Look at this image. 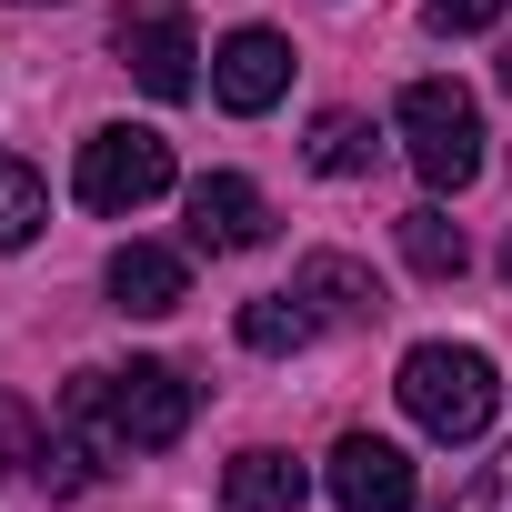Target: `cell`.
I'll return each mask as SVG.
<instances>
[{
  "mask_svg": "<svg viewBox=\"0 0 512 512\" xmlns=\"http://www.w3.org/2000/svg\"><path fill=\"white\" fill-rule=\"evenodd\" d=\"M392 392H402V412H412L432 442H472V432H492V412H502V372H492V352H472V342H412Z\"/></svg>",
  "mask_w": 512,
  "mask_h": 512,
  "instance_id": "cell-1",
  "label": "cell"
},
{
  "mask_svg": "<svg viewBox=\"0 0 512 512\" xmlns=\"http://www.w3.org/2000/svg\"><path fill=\"white\" fill-rule=\"evenodd\" d=\"M402 151L432 191H472L482 181V101L462 81H412L402 91Z\"/></svg>",
  "mask_w": 512,
  "mask_h": 512,
  "instance_id": "cell-2",
  "label": "cell"
},
{
  "mask_svg": "<svg viewBox=\"0 0 512 512\" xmlns=\"http://www.w3.org/2000/svg\"><path fill=\"white\" fill-rule=\"evenodd\" d=\"M71 191L91 201V211H141V201H161L171 191V141L161 131H141V121H101L91 141H81V171H71Z\"/></svg>",
  "mask_w": 512,
  "mask_h": 512,
  "instance_id": "cell-3",
  "label": "cell"
},
{
  "mask_svg": "<svg viewBox=\"0 0 512 512\" xmlns=\"http://www.w3.org/2000/svg\"><path fill=\"white\" fill-rule=\"evenodd\" d=\"M111 41H121V71L151 91V101H191V11H181V0H131V11L111 21Z\"/></svg>",
  "mask_w": 512,
  "mask_h": 512,
  "instance_id": "cell-4",
  "label": "cell"
},
{
  "mask_svg": "<svg viewBox=\"0 0 512 512\" xmlns=\"http://www.w3.org/2000/svg\"><path fill=\"white\" fill-rule=\"evenodd\" d=\"M332 502L342 512H412V452L382 432H342L332 442Z\"/></svg>",
  "mask_w": 512,
  "mask_h": 512,
  "instance_id": "cell-5",
  "label": "cell"
},
{
  "mask_svg": "<svg viewBox=\"0 0 512 512\" xmlns=\"http://www.w3.org/2000/svg\"><path fill=\"white\" fill-rule=\"evenodd\" d=\"M211 91H221V111H272L282 91H292V41L282 31H231L221 51H211Z\"/></svg>",
  "mask_w": 512,
  "mask_h": 512,
  "instance_id": "cell-6",
  "label": "cell"
},
{
  "mask_svg": "<svg viewBox=\"0 0 512 512\" xmlns=\"http://www.w3.org/2000/svg\"><path fill=\"white\" fill-rule=\"evenodd\" d=\"M262 231H272V201L251 191L241 171H201L191 181V241L201 251H251Z\"/></svg>",
  "mask_w": 512,
  "mask_h": 512,
  "instance_id": "cell-7",
  "label": "cell"
},
{
  "mask_svg": "<svg viewBox=\"0 0 512 512\" xmlns=\"http://www.w3.org/2000/svg\"><path fill=\"white\" fill-rule=\"evenodd\" d=\"M111 302L141 312V322H161V312L191 302V262L161 251V241H121V251H111Z\"/></svg>",
  "mask_w": 512,
  "mask_h": 512,
  "instance_id": "cell-8",
  "label": "cell"
},
{
  "mask_svg": "<svg viewBox=\"0 0 512 512\" xmlns=\"http://www.w3.org/2000/svg\"><path fill=\"white\" fill-rule=\"evenodd\" d=\"M292 292L312 302V322H372L382 312V282L362 262H342V251H312V262L292 272Z\"/></svg>",
  "mask_w": 512,
  "mask_h": 512,
  "instance_id": "cell-9",
  "label": "cell"
},
{
  "mask_svg": "<svg viewBox=\"0 0 512 512\" xmlns=\"http://www.w3.org/2000/svg\"><path fill=\"white\" fill-rule=\"evenodd\" d=\"M302 492H312V472L292 452H241L221 472V512H302Z\"/></svg>",
  "mask_w": 512,
  "mask_h": 512,
  "instance_id": "cell-10",
  "label": "cell"
},
{
  "mask_svg": "<svg viewBox=\"0 0 512 512\" xmlns=\"http://www.w3.org/2000/svg\"><path fill=\"white\" fill-rule=\"evenodd\" d=\"M392 231H402V262H412L422 282H462V262H472V241H462V221H452L442 201H422V211H402Z\"/></svg>",
  "mask_w": 512,
  "mask_h": 512,
  "instance_id": "cell-11",
  "label": "cell"
},
{
  "mask_svg": "<svg viewBox=\"0 0 512 512\" xmlns=\"http://www.w3.org/2000/svg\"><path fill=\"white\" fill-rule=\"evenodd\" d=\"M322 322H312V302L302 292H262V302H241V342L251 352H302Z\"/></svg>",
  "mask_w": 512,
  "mask_h": 512,
  "instance_id": "cell-12",
  "label": "cell"
},
{
  "mask_svg": "<svg viewBox=\"0 0 512 512\" xmlns=\"http://www.w3.org/2000/svg\"><path fill=\"white\" fill-rule=\"evenodd\" d=\"M302 151H312L322 181H352V171H372V121H362V111H322Z\"/></svg>",
  "mask_w": 512,
  "mask_h": 512,
  "instance_id": "cell-13",
  "label": "cell"
},
{
  "mask_svg": "<svg viewBox=\"0 0 512 512\" xmlns=\"http://www.w3.org/2000/svg\"><path fill=\"white\" fill-rule=\"evenodd\" d=\"M41 221H51V201H41V171L0 151V251H21Z\"/></svg>",
  "mask_w": 512,
  "mask_h": 512,
  "instance_id": "cell-14",
  "label": "cell"
},
{
  "mask_svg": "<svg viewBox=\"0 0 512 512\" xmlns=\"http://www.w3.org/2000/svg\"><path fill=\"white\" fill-rule=\"evenodd\" d=\"M492 21H502V0H432V31H452V41H472Z\"/></svg>",
  "mask_w": 512,
  "mask_h": 512,
  "instance_id": "cell-15",
  "label": "cell"
},
{
  "mask_svg": "<svg viewBox=\"0 0 512 512\" xmlns=\"http://www.w3.org/2000/svg\"><path fill=\"white\" fill-rule=\"evenodd\" d=\"M452 512H512V452H502V462H482V482H472Z\"/></svg>",
  "mask_w": 512,
  "mask_h": 512,
  "instance_id": "cell-16",
  "label": "cell"
},
{
  "mask_svg": "<svg viewBox=\"0 0 512 512\" xmlns=\"http://www.w3.org/2000/svg\"><path fill=\"white\" fill-rule=\"evenodd\" d=\"M502 282H512V241H502Z\"/></svg>",
  "mask_w": 512,
  "mask_h": 512,
  "instance_id": "cell-17",
  "label": "cell"
},
{
  "mask_svg": "<svg viewBox=\"0 0 512 512\" xmlns=\"http://www.w3.org/2000/svg\"><path fill=\"white\" fill-rule=\"evenodd\" d=\"M502 91H512V51H502Z\"/></svg>",
  "mask_w": 512,
  "mask_h": 512,
  "instance_id": "cell-18",
  "label": "cell"
}]
</instances>
